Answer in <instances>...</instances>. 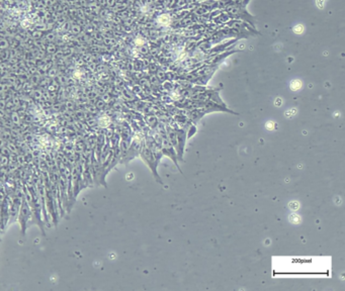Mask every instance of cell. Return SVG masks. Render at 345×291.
<instances>
[{
	"label": "cell",
	"mask_w": 345,
	"mask_h": 291,
	"mask_svg": "<svg viewBox=\"0 0 345 291\" xmlns=\"http://www.w3.org/2000/svg\"><path fill=\"white\" fill-rule=\"evenodd\" d=\"M139 156L142 158V160L145 162V164H146V165L150 168V170L152 171V173H153L154 177H155L156 181L158 182V183L163 184V182H162L161 178H160V176H159L158 172H157V168H158L159 163L157 162L155 157H154L152 151L149 149L148 146L145 144V140H144V145H143L142 149H141V152H140Z\"/></svg>",
	"instance_id": "cell-1"
},
{
	"label": "cell",
	"mask_w": 345,
	"mask_h": 291,
	"mask_svg": "<svg viewBox=\"0 0 345 291\" xmlns=\"http://www.w3.org/2000/svg\"><path fill=\"white\" fill-rule=\"evenodd\" d=\"M294 31H296L297 34H301L302 31H303V26H302V25H299V29H297V27H294Z\"/></svg>",
	"instance_id": "cell-5"
},
{
	"label": "cell",
	"mask_w": 345,
	"mask_h": 291,
	"mask_svg": "<svg viewBox=\"0 0 345 291\" xmlns=\"http://www.w3.org/2000/svg\"><path fill=\"white\" fill-rule=\"evenodd\" d=\"M144 138H141V136H137L135 138V140L130 144L128 151H127L126 155L121 159V163H128L131 160H133L135 157H138L140 155L141 149H142L143 145H144Z\"/></svg>",
	"instance_id": "cell-2"
},
{
	"label": "cell",
	"mask_w": 345,
	"mask_h": 291,
	"mask_svg": "<svg viewBox=\"0 0 345 291\" xmlns=\"http://www.w3.org/2000/svg\"><path fill=\"white\" fill-rule=\"evenodd\" d=\"M176 135H177V143H176V155L179 162H183V153L185 142L187 139V130L186 129H176Z\"/></svg>",
	"instance_id": "cell-4"
},
{
	"label": "cell",
	"mask_w": 345,
	"mask_h": 291,
	"mask_svg": "<svg viewBox=\"0 0 345 291\" xmlns=\"http://www.w3.org/2000/svg\"><path fill=\"white\" fill-rule=\"evenodd\" d=\"M30 208L29 206L28 202L25 201L24 197L22 196L19 216H17V220H19V225H20L22 235H25L26 227H28V222L30 221Z\"/></svg>",
	"instance_id": "cell-3"
}]
</instances>
